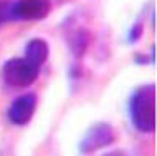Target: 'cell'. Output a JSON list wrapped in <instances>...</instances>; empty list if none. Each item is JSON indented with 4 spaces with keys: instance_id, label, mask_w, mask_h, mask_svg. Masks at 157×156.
Instances as JSON below:
<instances>
[{
    "instance_id": "6da1fadb",
    "label": "cell",
    "mask_w": 157,
    "mask_h": 156,
    "mask_svg": "<svg viewBox=\"0 0 157 156\" xmlns=\"http://www.w3.org/2000/svg\"><path fill=\"white\" fill-rule=\"evenodd\" d=\"M129 115L134 128L141 133H152L155 130V86H139L131 96Z\"/></svg>"
},
{
    "instance_id": "7a4b0ae2",
    "label": "cell",
    "mask_w": 157,
    "mask_h": 156,
    "mask_svg": "<svg viewBox=\"0 0 157 156\" xmlns=\"http://www.w3.org/2000/svg\"><path fill=\"white\" fill-rule=\"evenodd\" d=\"M40 68L27 58H10L2 66V77L7 85L13 88H25L36 82Z\"/></svg>"
},
{
    "instance_id": "3957f363",
    "label": "cell",
    "mask_w": 157,
    "mask_h": 156,
    "mask_svg": "<svg viewBox=\"0 0 157 156\" xmlns=\"http://www.w3.org/2000/svg\"><path fill=\"white\" fill-rule=\"evenodd\" d=\"M50 0H15L10 5V20H41L50 14Z\"/></svg>"
},
{
    "instance_id": "277c9868",
    "label": "cell",
    "mask_w": 157,
    "mask_h": 156,
    "mask_svg": "<svg viewBox=\"0 0 157 156\" xmlns=\"http://www.w3.org/2000/svg\"><path fill=\"white\" fill-rule=\"evenodd\" d=\"M113 141H114L113 128L108 123H98L93 128H90V131L83 138L79 150L84 154H90V153H94V151L104 148V146L111 145Z\"/></svg>"
},
{
    "instance_id": "5b68a950",
    "label": "cell",
    "mask_w": 157,
    "mask_h": 156,
    "mask_svg": "<svg viewBox=\"0 0 157 156\" xmlns=\"http://www.w3.org/2000/svg\"><path fill=\"white\" fill-rule=\"evenodd\" d=\"M36 110V96L33 93L22 95L13 100L8 108V120L13 125H27Z\"/></svg>"
},
{
    "instance_id": "8992f818",
    "label": "cell",
    "mask_w": 157,
    "mask_h": 156,
    "mask_svg": "<svg viewBox=\"0 0 157 156\" xmlns=\"http://www.w3.org/2000/svg\"><path fill=\"white\" fill-rule=\"evenodd\" d=\"M48 53H50L48 43L41 38H32L25 45V58L28 62H32L35 66H38V68H41V65L46 62Z\"/></svg>"
},
{
    "instance_id": "52a82bcc",
    "label": "cell",
    "mask_w": 157,
    "mask_h": 156,
    "mask_svg": "<svg viewBox=\"0 0 157 156\" xmlns=\"http://www.w3.org/2000/svg\"><path fill=\"white\" fill-rule=\"evenodd\" d=\"M88 42H90V37H88L86 30H83V28H81V30H78L75 33L71 48H73V52L78 55V57L84 53V50H86V47H88Z\"/></svg>"
},
{
    "instance_id": "ba28073f",
    "label": "cell",
    "mask_w": 157,
    "mask_h": 156,
    "mask_svg": "<svg viewBox=\"0 0 157 156\" xmlns=\"http://www.w3.org/2000/svg\"><path fill=\"white\" fill-rule=\"evenodd\" d=\"M10 0H0V25L10 20Z\"/></svg>"
},
{
    "instance_id": "9c48e42d",
    "label": "cell",
    "mask_w": 157,
    "mask_h": 156,
    "mask_svg": "<svg viewBox=\"0 0 157 156\" xmlns=\"http://www.w3.org/2000/svg\"><path fill=\"white\" fill-rule=\"evenodd\" d=\"M141 35H142V23L139 22V23H136L132 28H131V32H129V42L131 43H136L139 38H141Z\"/></svg>"
}]
</instances>
